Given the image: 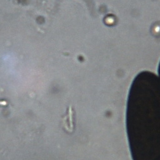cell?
<instances>
[{"mask_svg": "<svg viewBox=\"0 0 160 160\" xmlns=\"http://www.w3.org/2000/svg\"><path fill=\"white\" fill-rule=\"evenodd\" d=\"M158 74L160 76V62H159V67H158Z\"/></svg>", "mask_w": 160, "mask_h": 160, "instance_id": "obj_2", "label": "cell"}, {"mask_svg": "<svg viewBox=\"0 0 160 160\" xmlns=\"http://www.w3.org/2000/svg\"><path fill=\"white\" fill-rule=\"evenodd\" d=\"M126 129L132 160H160V78L140 72L129 90Z\"/></svg>", "mask_w": 160, "mask_h": 160, "instance_id": "obj_1", "label": "cell"}]
</instances>
